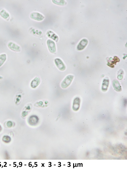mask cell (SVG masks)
Segmentation results:
<instances>
[{
    "instance_id": "7c38bea8",
    "label": "cell",
    "mask_w": 127,
    "mask_h": 169,
    "mask_svg": "<svg viewBox=\"0 0 127 169\" xmlns=\"http://www.w3.org/2000/svg\"><path fill=\"white\" fill-rule=\"evenodd\" d=\"M38 121V118L36 116H32L30 117L29 119L30 123L32 125H34L36 124Z\"/></svg>"
},
{
    "instance_id": "277c9868",
    "label": "cell",
    "mask_w": 127,
    "mask_h": 169,
    "mask_svg": "<svg viewBox=\"0 0 127 169\" xmlns=\"http://www.w3.org/2000/svg\"><path fill=\"white\" fill-rule=\"evenodd\" d=\"M8 46L10 49L14 51L18 52L20 51L21 48L20 47L13 42H9L8 45Z\"/></svg>"
},
{
    "instance_id": "8992f818",
    "label": "cell",
    "mask_w": 127,
    "mask_h": 169,
    "mask_svg": "<svg viewBox=\"0 0 127 169\" xmlns=\"http://www.w3.org/2000/svg\"><path fill=\"white\" fill-rule=\"evenodd\" d=\"M80 100L79 98L77 97L74 99L73 103V108L75 111L78 110L80 108Z\"/></svg>"
},
{
    "instance_id": "d6986e66",
    "label": "cell",
    "mask_w": 127,
    "mask_h": 169,
    "mask_svg": "<svg viewBox=\"0 0 127 169\" xmlns=\"http://www.w3.org/2000/svg\"><path fill=\"white\" fill-rule=\"evenodd\" d=\"M118 79L119 80H121L122 79L123 77L121 75H119L118 76Z\"/></svg>"
},
{
    "instance_id": "9c48e42d",
    "label": "cell",
    "mask_w": 127,
    "mask_h": 169,
    "mask_svg": "<svg viewBox=\"0 0 127 169\" xmlns=\"http://www.w3.org/2000/svg\"><path fill=\"white\" fill-rule=\"evenodd\" d=\"M47 34L49 37L51 38L56 42H58L59 40L58 37L53 32L51 31H48Z\"/></svg>"
},
{
    "instance_id": "7a4b0ae2",
    "label": "cell",
    "mask_w": 127,
    "mask_h": 169,
    "mask_svg": "<svg viewBox=\"0 0 127 169\" xmlns=\"http://www.w3.org/2000/svg\"><path fill=\"white\" fill-rule=\"evenodd\" d=\"M55 63L58 69L61 71H64L66 69V67L62 61L59 58L55 59Z\"/></svg>"
},
{
    "instance_id": "30bf717a",
    "label": "cell",
    "mask_w": 127,
    "mask_h": 169,
    "mask_svg": "<svg viewBox=\"0 0 127 169\" xmlns=\"http://www.w3.org/2000/svg\"><path fill=\"white\" fill-rule=\"evenodd\" d=\"M40 82V79L39 78H36L31 82V87L33 88H36L39 84Z\"/></svg>"
},
{
    "instance_id": "e0dca14e",
    "label": "cell",
    "mask_w": 127,
    "mask_h": 169,
    "mask_svg": "<svg viewBox=\"0 0 127 169\" xmlns=\"http://www.w3.org/2000/svg\"><path fill=\"white\" fill-rule=\"evenodd\" d=\"M114 60L112 62V63L113 64H116V63L117 62H118L120 60L116 56H115L114 59Z\"/></svg>"
},
{
    "instance_id": "6da1fadb",
    "label": "cell",
    "mask_w": 127,
    "mask_h": 169,
    "mask_svg": "<svg viewBox=\"0 0 127 169\" xmlns=\"http://www.w3.org/2000/svg\"><path fill=\"white\" fill-rule=\"evenodd\" d=\"M73 77L74 76L71 75L67 76L62 82L61 84L62 87L64 89L68 87L71 83Z\"/></svg>"
},
{
    "instance_id": "ba28073f",
    "label": "cell",
    "mask_w": 127,
    "mask_h": 169,
    "mask_svg": "<svg viewBox=\"0 0 127 169\" xmlns=\"http://www.w3.org/2000/svg\"><path fill=\"white\" fill-rule=\"evenodd\" d=\"M113 85L116 91H122L121 86L119 82L117 80H114L113 82Z\"/></svg>"
},
{
    "instance_id": "5bb4252c",
    "label": "cell",
    "mask_w": 127,
    "mask_h": 169,
    "mask_svg": "<svg viewBox=\"0 0 127 169\" xmlns=\"http://www.w3.org/2000/svg\"><path fill=\"white\" fill-rule=\"evenodd\" d=\"M0 15L3 18L5 19L7 18L9 16V13L4 9L2 10L0 12Z\"/></svg>"
},
{
    "instance_id": "4fadbf2b",
    "label": "cell",
    "mask_w": 127,
    "mask_h": 169,
    "mask_svg": "<svg viewBox=\"0 0 127 169\" xmlns=\"http://www.w3.org/2000/svg\"><path fill=\"white\" fill-rule=\"evenodd\" d=\"M6 59V55L5 54H2L0 55V67L4 64Z\"/></svg>"
},
{
    "instance_id": "ffe728a7",
    "label": "cell",
    "mask_w": 127,
    "mask_h": 169,
    "mask_svg": "<svg viewBox=\"0 0 127 169\" xmlns=\"http://www.w3.org/2000/svg\"><path fill=\"white\" fill-rule=\"evenodd\" d=\"M108 65L110 67H114V66L113 65V64H111L110 63H108Z\"/></svg>"
},
{
    "instance_id": "2e32d148",
    "label": "cell",
    "mask_w": 127,
    "mask_h": 169,
    "mask_svg": "<svg viewBox=\"0 0 127 169\" xmlns=\"http://www.w3.org/2000/svg\"><path fill=\"white\" fill-rule=\"evenodd\" d=\"M53 2L55 4L63 5L65 4V2L64 0H53Z\"/></svg>"
},
{
    "instance_id": "5b68a950",
    "label": "cell",
    "mask_w": 127,
    "mask_h": 169,
    "mask_svg": "<svg viewBox=\"0 0 127 169\" xmlns=\"http://www.w3.org/2000/svg\"><path fill=\"white\" fill-rule=\"evenodd\" d=\"M30 17L32 19L38 21H42L44 18V17L41 14L38 13H32Z\"/></svg>"
},
{
    "instance_id": "8fae6325",
    "label": "cell",
    "mask_w": 127,
    "mask_h": 169,
    "mask_svg": "<svg viewBox=\"0 0 127 169\" xmlns=\"http://www.w3.org/2000/svg\"><path fill=\"white\" fill-rule=\"evenodd\" d=\"M109 80L108 79H104L102 86V90L104 91H107L109 84Z\"/></svg>"
},
{
    "instance_id": "ac0fdd59",
    "label": "cell",
    "mask_w": 127,
    "mask_h": 169,
    "mask_svg": "<svg viewBox=\"0 0 127 169\" xmlns=\"http://www.w3.org/2000/svg\"><path fill=\"white\" fill-rule=\"evenodd\" d=\"M7 126L9 128L11 127L12 126L13 123L11 121H9L8 122V123H7Z\"/></svg>"
},
{
    "instance_id": "52a82bcc",
    "label": "cell",
    "mask_w": 127,
    "mask_h": 169,
    "mask_svg": "<svg viewBox=\"0 0 127 169\" xmlns=\"http://www.w3.org/2000/svg\"><path fill=\"white\" fill-rule=\"evenodd\" d=\"M88 41L86 39H83L79 43L77 46V48L78 50H83L85 48L88 44Z\"/></svg>"
},
{
    "instance_id": "3957f363",
    "label": "cell",
    "mask_w": 127,
    "mask_h": 169,
    "mask_svg": "<svg viewBox=\"0 0 127 169\" xmlns=\"http://www.w3.org/2000/svg\"><path fill=\"white\" fill-rule=\"evenodd\" d=\"M47 43L49 51L52 53H55L56 51V48L54 42L50 39H49Z\"/></svg>"
},
{
    "instance_id": "44dd1931",
    "label": "cell",
    "mask_w": 127,
    "mask_h": 169,
    "mask_svg": "<svg viewBox=\"0 0 127 169\" xmlns=\"http://www.w3.org/2000/svg\"><path fill=\"white\" fill-rule=\"evenodd\" d=\"M2 128L1 126L0 125V132L2 130Z\"/></svg>"
},
{
    "instance_id": "9a60e30c",
    "label": "cell",
    "mask_w": 127,
    "mask_h": 169,
    "mask_svg": "<svg viewBox=\"0 0 127 169\" xmlns=\"http://www.w3.org/2000/svg\"><path fill=\"white\" fill-rule=\"evenodd\" d=\"M3 141L7 143H8L11 141V138L9 137L8 136H5L2 138Z\"/></svg>"
}]
</instances>
